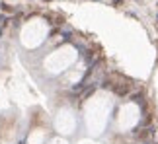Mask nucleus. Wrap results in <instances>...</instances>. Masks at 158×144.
I'll use <instances>...</instances> for the list:
<instances>
[{
  "label": "nucleus",
  "instance_id": "7ed1b4c3",
  "mask_svg": "<svg viewBox=\"0 0 158 144\" xmlns=\"http://www.w3.org/2000/svg\"><path fill=\"white\" fill-rule=\"evenodd\" d=\"M47 33H49V23L45 20H41V18H35V20H29L22 27L20 41L27 49H35V47H39L47 39Z\"/></svg>",
  "mask_w": 158,
  "mask_h": 144
},
{
  "label": "nucleus",
  "instance_id": "f03ea898",
  "mask_svg": "<svg viewBox=\"0 0 158 144\" xmlns=\"http://www.w3.org/2000/svg\"><path fill=\"white\" fill-rule=\"evenodd\" d=\"M76 58H78V53H76L74 47L72 45H63L45 58V70L49 72V74H53V76L63 74L64 70H69L72 64L76 62Z\"/></svg>",
  "mask_w": 158,
  "mask_h": 144
},
{
  "label": "nucleus",
  "instance_id": "39448f33",
  "mask_svg": "<svg viewBox=\"0 0 158 144\" xmlns=\"http://www.w3.org/2000/svg\"><path fill=\"white\" fill-rule=\"evenodd\" d=\"M139 121V107L135 103H125L119 107L117 111V129L127 130L131 127H135Z\"/></svg>",
  "mask_w": 158,
  "mask_h": 144
},
{
  "label": "nucleus",
  "instance_id": "20e7f679",
  "mask_svg": "<svg viewBox=\"0 0 158 144\" xmlns=\"http://www.w3.org/2000/svg\"><path fill=\"white\" fill-rule=\"evenodd\" d=\"M55 129L60 134H72L76 129V113L72 107H60L55 115Z\"/></svg>",
  "mask_w": 158,
  "mask_h": 144
},
{
  "label": "nucleus",
  "instance_id": "f257e3e1",
  "mask_svg": "<svg viewBox=\"0 0 158 144\" xmlns=\"http://www.w3.org/2000/svg\"><path fill=\"white\" fill-rule=\"evenodd\" d=\"M109 111H111V98L106 94H94L92 98L84 105V121H86V129L92 134H100L106 129Z\"/></svg>",
  "mask_w": 158,
  "mask_h": 144
},
{
  "label": "nucleus",
  "instance_id": "423d86ee",
  "mask_svg": "<svg viewBox=\"0 0 158 144\" xmlns=\"http://www.w3.org/2000/svg\"><path fill=\"white\" fill-rule=\"evenodd\" d=\"M49 144H64V142H63V140H59V138H55V140H51Z\"/></svg>",
  "mask_w": 158,
  "mask_h": 144
}]
</instances>
